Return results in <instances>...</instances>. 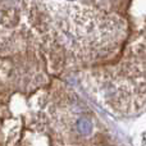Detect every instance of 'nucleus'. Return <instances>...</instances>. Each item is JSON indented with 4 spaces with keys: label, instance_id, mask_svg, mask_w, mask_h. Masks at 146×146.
<instances>
[{
    "label": "nucleus",
    "instance_id": "obj_1",
    "mask_svg": "<svg viewBox=\"0 0 146 146\" xmlns=\"http://www.w3.org/2000/svg\"><path fill=\"white\" fill-rule=\"evenodd\" d=\"M76 128L83 136H87V135L91 133L92 131V122L87 118H80L77 122H76Z\"/></svg>",
    "mask_w": 146,
    "mask_h": 146
}]
</instances>
